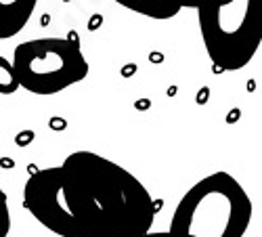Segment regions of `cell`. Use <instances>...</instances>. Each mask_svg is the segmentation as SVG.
<instances>
[{
	"instance_id": "1",
	"label": "cell",
	"mask_w": 262,
	"mask_h": 237,
	"mask_svg": "<svg viewBox=\"0 0 262 237\" xmlns=\"http://www.w3.org/2000/svg\"><path fill=\"white\" fill-rule=\"evenodd\" d=\"M24 206L59 237H139L156 219L154 200L133 172L86 149L36 170Z\"/></svg>"
},
{
	"instance_id": "2",
	"label": "cell",
	"mask_w": 262,
	"mask_h": 237,
	"mask_svg": "<svg viewBox=\"0 0 262 237\" xmlns=\"http://www.w3.org/2000/svg\"><path fill=\"white\" fill-rule=\"evenodd\" d=\"M254 206L235 177L212 172L198 181L177 204L170 237H244Z\"/></svg>"
},
{
	"instance_id": "3",
	"label": "cell",
	"mask_w": 262,
	"mask_h": 237,
	"mask_svg": "<svg viewBox=\"0 0 262 237\" xmlns=\"http://www.w3.org/2000/svg\"><path fill=\"white\" fill-rule=\"evenodd\" d=\"M262 0H200V34L212 63L223 72L244 70L262 45Z\"/></svg>"
},
{
	"instance_id": "4",
	"label": "cell",
	"mask_w": 262,
	"mask_h": 237,
	"mask_svg": "<svg viewBox=\"0 0 262 237\" xmlns=\"http://www.w3.org/2000/svg\"><path fill=\"white\" fill-rule=\"evenodd\" d=\"M13 70L21 89L51 97L89 76V61L70 38L26 40L13 53Z\"/></svg>"
},
{
	"instance_id": "5",
	"label": "cell",
	"mask_w": 262,
	"mask_h": 237,
	"mask_svg": "<svg viewBox=\"0 0 262 237\" xmlns=\"http://www.w3.org/2000/svg\"><path fill=\"white\" fill-rule=\"evenodd\" d=\"M38 0H0V40L17 36L28 26Z\"/></svg>"
},
{
	"instance_id": "6",
	"label": "cell",
	"mask_w": 262,
	"mask_h": 237,
	"mask_svg": "<svg viewBox=\"0 0 262 237\" xmlns=\"http://www.w3.org/2000/svg\"><path fill=\"white\" fill-rule=\"evenodd\" d=\"M114 3H118L120 7L133 13H139L149 19H158V21L172 19L181 13V9L174 3H170V0H114Z\"/></svg>"
},
{
	"instance_id": "7",
	"label": "cell",
	"mask_w": 262,
	"mask_h": 237,
	"mask_svg": "<svg viewBox=\"0 0 262 237\" xmlns=\"http://www.w3.org/2000/svg\"><path fill=\"white\" fill-rule=\"evenodd\" d=\"M19 89V82L13 70V63L0 55V95H13Z\"/></svg>"
},
{
	"instance_id": "8",
	"label": "cell",
	"mask_w": 262,
	"mask_h": 237,
	"mask_svg": "<svg viewBox=\"0 0 262 237\" xmlns=\"http://www.w3.org/2000/svg\"><path fill=\"white\" fill-rule=\"evenodd\" d=\"M11 231V212H9V200L7 193L0 187V237L9 235Z\"/></svg>"
},
{
	"instance_id": "9",
	"label": "cell",
	"mask_w": 262,
	"mask_h": 237,
	"mask_svg": "<svg viewBox=\"0 0 262 237\" xmlns=\"http://www.w3.org/2000/svg\"><path fill=\"white\" fill-rule=\"evenodd\" d=\"M170 3H174V5H177L183 11V9H195L200 0H170Z\"/></svg>"
},
{
	"instance_id": "10",
	"label": "cell",
	"mask_w": 262,
	"mask_h": 237,
	"mask_svg": "<svg viewBox=\"0 0 262 237\" xmlns=\"http://www.w3.org/2000/svg\"><path fill=\"white\" fill-rule=\"evenodd\" d=\"M139 237H170L168 235V231H147V233H143V235H139Z\"/></svg>"
},
{
	"instance_id": "11",
	"label": "cell",
	"mask_w": 262,
	"mask_h": 237,
	"mask_svg": "<svg viewBox=\"0 0 262 237\" xmlns=\"http://www.w3.org/2000/svg\"><path fill=\"white\" fill-rule=\"evenodd\" d=\"M5 237H9V235H5Z\"/></svg>"
}]
</instances>
